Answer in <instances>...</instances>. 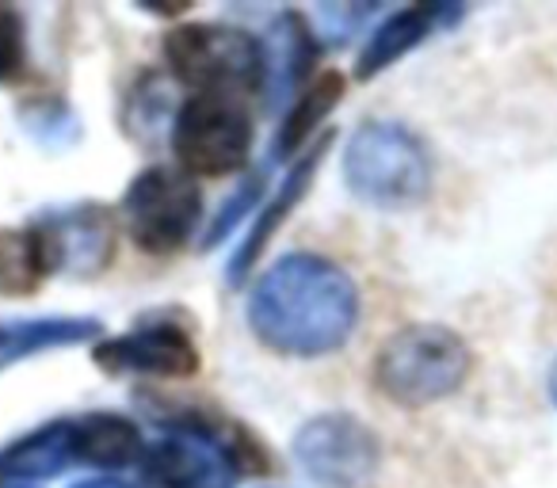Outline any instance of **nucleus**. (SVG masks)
<instances>
[{
    "mask_svg": "<svg viewBox=\"0 0 557 488\" xmlns=\"http://www.w3.org/2000/svg\"><path fill=\"white\" fill-rule=\"evenodd\" d=\"M77 458L73 424H50L39 435H27L0 454V477H47Z\"/></svg>",
    "mask_w": 557,
    "mask_h": 488,
    "instance_id": "nucleus-7",
    "label": "nucleus"
},
{
    "mask_svg": "<svg viewBox=\"0 0 557 488\" xmlns=\"http://www.w3.org/2000/svg\"><path fill=\"white\" fill-rule=\"evenodd\" d=\"M164 58L184 85L214 96H245L260 88L263 58L237 27H176L164 39Z\"/></svg>",
    "mask_w": 557,
    "mask_h": 488,
    "instance_id": "nucleus-1",
    "label": "nucleus"
},
{
    "mask_svg": "<svg viewBox=\"0 0 557 488\" xmlns=\"http://www.w3.org/2000/svg\"><path fill=\"white\" fill-rule=\"evenodd\" d=\"M54 272V252L39 225L0 233V295H32Z\"/></svg>",
    "mask_w": 557,
    "mask_h": 488,
    "instance_id": "nucleus-6",
    "label": "nucleus"
},
{
    "mask_svg": "<svg viewBox=\"0 0 557 488\" xmlns=\"http://www.w3.org/2000/svg\"><path fill=\"white\" fill-rule=\"evenodd\" d=\"M199 187L172 168H149L131 184L123 199L126 233L146 252H176L199 222Z\"/></svg>",
    "mask_w": 557,
    "mask_h": 488,
    "instance_id": "nucleus-3",
    "label": "nucleus"
},
{
    "mask_svg": "<svg viewBox=\"0 0 557 488\" xmlns=\"http://www.w3.org/2000/svg\"><path fill=\"white\" fill-rule=\"evenodd\" d=\"M24 24L12 9H0V80H12L24 70Z\"/></svg>",
    "mask_w": 557,
    "mask_h": 488,
    "instance_id": "nucleus-13",
    "label": "nucleus"
},
{
    "mask_svg": "<svg viewBox=\"0 0 557 488\" xmlns=\"http://www.w3.org/2000/svg\"><path fill=\"white\" fill-rule=\"evenodd\" d=\"M341 92H344V77H336V73H325V77H321L318 85L310 88V96H306V100L298 103L295 115L287 118V130H283V138L275 141L278 157L295 153V149L302 146L306 134L318 126V118L325 115V111L333 108L336 100H341Z\"/></svg>",
    "mask_w": 557,
    "mask_h": 488,
    "instance_id": "nucleus-10",
    "label": "nucleus"
},
{
    "mask_svg": "<svg viewBox=\"0 0 557 488\" xmlns=\"http://www.w3.org/2000/svg\"><path fill=\"white\" fill-rule=\"evenodd\" d=\"M146 480L161 488H225L230 485L225 473H214V465L195 454V450H187L184 442H164L161 450H153L146 465Z\"/></svg>",
    "mask_w": 557,
    "mask_h": 488,
    "instance_id": "nucleus-9",
    "label": "nucleus"
},
{
    "mask_svg": "<svg viewBox=\"0 0 557 488\" xmlns=\"http://www.w3.org/2000/svg\"><path fill=\"white\" fill-rule=\"evenodd\" d=\"M424 16L428 12H405V16L389 20V24L374 35L371 47H367L363 65H359V77H371V73L382 70L389 58H397V50H405L409 42H417L420 35H424Z\"/></svg>",
    "mask_w": 557,
    "mask_h": 488,
    "instance_id": "nucleus-12",
    "label": "nucleus"
},
{
    "mask_svg": "<svg viewBox=\"0 0 557 488\" xmlns=\"http://www.w3.org/2000/svg\"><path fill=\"white\" fill-rule=\"evenodd\" d=\"M108 371H153V374H195L199 371V355L180 336L176 328H153V333H134L126 340H111L96 348Z\"/></svg>",
    "mask_w": 557,
    "mask_h": 488,
    "instance_id": "nucleus-4",
    "label": "nucleus"
},
{
    "mask_svg": "<svg viewBox=\"0 0 557 488\" xmlns=\"http://www.w3.org/2000/svg\"><path fill=\"white\" fill-rule=\"evenodd\" d=\"M172 149L180 164L199 176L237 172L252 149V118L245 115L237 96L195 92L176 118Z\"/></svg>",
    "mask_w": 557,
    "mask_h": 488,
    "instance_id": "nucleus-2",
    "label": "nucleus"
},
{
    "mask_svg": "<svg viewBox=\"0 0 557 488\" xmlns=\"http://www.w3.org/2000/svg\"><path fill=\"white\" fill-rule=\"evenodd\" d=\"M81 333H92V325H62V321H47V325H0V366L12 363L16 355H27L32 348H47V343L77 340Z\"/></svg>",
    "mask_w": 557,
    "mask_h": 488,
    "instance_id": "nucleus-11",
    "label": "nucleus"
},
{
    "mask_svg": "<svg viewBox=\"0 0 557 488\" xmlns=\"http://www.w3.org/2000/svg\"><path fill=\"white\" fill-rule=\"evenodd\" d=\"M77 458L92 465H126L141 454V435L123 416H88L73 424Z\"/></svg>",
    "mask_w": 557,
    "mask_h": 488,
    "instance_id": "nucleus-8",
    "label": "nucleus"
},
{
    "mask_svg": "<svg viewBox=\"0 0 557 488\" xmlns=\"http://www.w3.org/2000/svg\"><path fill=\"white\" fill-rule=\"evenodd\" d=\"M47 233L50 252H54V267H81V272H100L111 256V217L103 207H85L65 214V222H39Z\"/></svg>",
    "mask_w": 557,
    "mask_h": 488,
    "instance_id": "nucleus-5",
    "label": "nucleus"
}]
</instances>
